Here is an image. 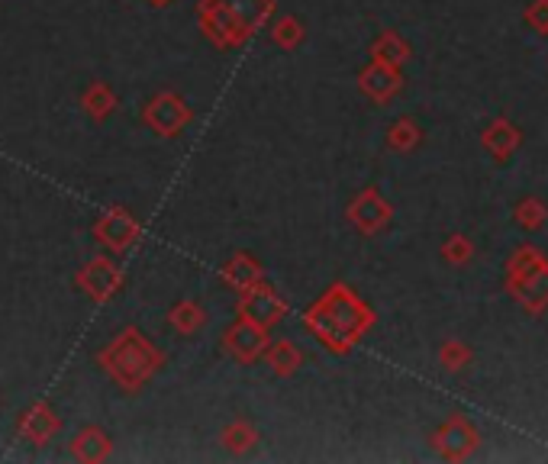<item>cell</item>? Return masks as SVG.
<instances>
[{"label": "cell", "instance_id": "6da1fadb", "mask_svg": "<svg viewBox=\"0 0 548 464\" xmlns=\"http://www.w3.org/2000/svg\"><path fill=\"white\" fill-rule=\"evenodd\" d=\"M374 326L371 307L355 294L349 284L326 287L320 300H313L304 313V329L333 355H349Z\"/></svg>", "mask_w": 548, "mask_h": 464}, {"label": "cell", "instance_id": "7a4b0ae2", "mask_svg": "<svg viewBox=\"0 0 548 464\" xmlns=\"http://www.w3.org/2000/svg\"><path fill=\"white\" fill-rule=\"evenodd\" d=\"M97 365L126 394H139L162 371L165 352L139 326H126L97 352Z\"/></svg>", "mask_w": 548, "mask_h": 464}, {"label": "cell", "instance_id": "3957f363", "mask_svg": "<svg viewBox=\"0 0 548 464\" xmlns=\"http://www.w3.org/2000/svg\"><path fill=\"white\" fill-rule=\"evenodd\" d=\"M274 0H200L197 23L216 49H242L274 17Z\"/></svg>", "mask_w": 548, "mask_h": 464}, {"label": "cell", "instance_id": "277c9868", "mask_svg": "<svg viewBox=\"0 0 548 464\" xmlns=\"http://www.w3.org/2000/svg\"><path fill=\"white\" fill-rule=\"evenodd\" d=\"M194 120V110L191 104L175 94V91H162V94H155L146 107H142V123H146L149 133L155 136H162V139H175L181 136L187 126H191Z\"/></svg>", "mask_w": 548, "mask_h": 464}, {"label": "cell", "instance_id": "5b68a950", "mask_svg": "<svg viewBox=\"0 0 548 464\" xmlns=\"http://www.w3.org/2000/svg\"><path fill=\"white\" fill-rule=\"evenodd\" d=\"M91 232H94L97 245H104L110 255H123L129 249H136V242L142 236V223L133 216V210H126V207H107L94 220Z\"/></svg>", "mask_w": 548, "mask_h": 464}, {"label": "cell", "instance_id": "8992f818", "mask_svg": "<svg viewBox=\"0 0 548 464\" xmlns=\"http://www.w3.org/2000/svg\"><path fill=\"white\" fill-rule=\"evenodd\" d=\"M268 342H271L268 329L245 316H236V323H229L223 332V352L233 361H239V365H255V361L265 355Z\"/></svg>", "mask_w": 548, "mask_h": 464}, {"label": "cell", "instance_id": "52a82bcc", "mask_svg": "<svg viewBox=\"0 0 548 464\" xmlns=\"http://www.w3.org/2000/svg\"><path fill=\"white\" fill-rule=\"evenodd\" d=\"M75 284H78L94 303H110V300L123 290V268H120L113 258L97 255V258H91L88 265H84V268L75 274Z\"/></svg>", "mask_w": 548, "mask_h": 464}, {"label": "cell", "instance_id": "ba28073f", "mask_svg": "<svg viewBox=\"0 0 548 464\" xmlns=\"http://www.w3.org/2000/svg\"><path fill=\"white\" fill-rule=\"evenodd\" d=\"M239 316L271 329L287 316V300L278 294V287L265 284V278H262L258 284H252L249 290H242L239 294Z\"/></svg>", "mask_w": 548, "mask_h": 464}, {"label": "cell", "instance_id": "9c48e42d", "mask_svg": "<svg viewBox=\"0 0 548 464\" xmlns=\"http://www.w3.org/2000/svg\"><path fill=\"white\" fill-rule=\"evenodd\" d=\"M345 216H349V223L358 229V232H365V236H378V232L391 223V203H387L374 187H368V191L358 194L352 203H349V210H345Z\"/></svg>", "mask_w": 548, "mask_h": 464}, {"label": "cell", "instance_id": "30bf717a", "mask_svg": "<svg viewBox=\"0 0 548 464\" xmlns=\"http://www.w3.org/2000/svg\"><path fill=\"white\" fill-rule=\"evenodd\" d=\"M59 429H62V419L46 400L33 403L30 410H23L20 423H17V435L30 445H49Z\"/></svg>", "mask_w": 548, "mask_h": 464}, {"label": "cell", "instance_id": "8fae6325", "mask_svg": "<svg viewBox=\"0 0 548 464\" xmlns=\"http://www.w3.org/2000/svg\"><path fill=\"white\" fill-rule=\"evenodd\" d=\"M265 278V265L258 261L252 252H236L226 258V265L220 268V281L226 290H233V294L239 297L242 290H249L252 284H258Z\"/></svg>", "mask_w": 548, "mask_h": 464}, {"label": "cell", "instance_id": "7c38bea8", "mask_svg": "<svg viewBox=\"0 0 548 464\" xmlns=\"http://www.w3.org/2000/svg\"><path fill=\"white\" fill-rule=\"evenodd\" d=\"M400 84H403V78H400V71H397V65H391V62H374L358 75V87H362V94H368L371 100H378V104H384V100H391L397 91H400Z\"/></svg>", "mask_w": 548, "mask_h": 464}, {"label": "cell", "instance_id": "4fadbf2b", "mask_svg": "<svg viewBox=\"0 0 548 464\" xmlns=\"http://www.w3.org/2000/svg\"><path fill=\"white\" fill-rule=\"evenodd\" d=\"M68 452L75 461L97 464V461H107L113 455V442L100 426H84V429H78L75 435H71Z\"/></svg>", "mask_w": 548, "mask_h": 464}, {"label": "cell", "instance_id": "5bb4252c", "mask_svg": "<svg viewBox=\"0 0 548 464\" xmlns=\"http://www.w3.org/2000/svg\"><path fill=\"white\" fill-rule=\"evenodd\" d=\"M262 358H265V365L271 368L274 377H294L300 371V365H304V352H300V345L291 342V339L268 342Z\"/></svg>", "mask_w": 548, "mask_h": 464}, {"label": "cell", "instance_id": "9a60e30c", "mask_svg": "<svg viewBox=\"0 0 548 464\" xmlns=\"http://www.w3.org/2000/svg\"><path fill=\"white\" fill-rule=\"evenodd\" d=\"M81 107L94 123H104V120H110L113 113H117L120 100H117V91H113L107 81H91L81 94Z\"/></svg>", "mask_w": 548, "mask_h": 464}, {"label": "cell", "instance_id": "2e32d148", "mask_svg": "<svg viewBox=\"0 0 548 464\" xmlns=\"http://www.w3.org/2000/svg\"><path fill=\"white\" fill-rule=\"evenodd\" d=\"M168 326L178 332V336H197L200 329L207 326V310L200 300H178L175 307L168 310Z\"/></svg>", "mask_w": 548, "mask_h": 464}, {"label": "cell", "instance_id": "e0dca14e", "mask_svg": "<svg viewBox=\"0 0 548 464\" xmlns=\"http://www.w3.org/2000/svg\"><path fill=\"white\" fill-rule=\"evenodd\" d=\"M220 442L229 455H245L258 445V429H255L252 419H233V423L223 426Z\"/></svg>", "mask_w": 548, "mask_h": 464}, {"label": "cell", "instance_id": "ac0fdd59", "mask_svg": "<svg viewBox=\"0 0 548 464\" xmlns=\"http://www.w3.org/2000/svg\"><path fill=\"white\" fill-rule=\"evenodd\" d=\"M304 39H307V29H304V23H300V17H278L271 23V42L278 49H284V52H294V49H300L304 46Z\"/></svg>", "mask_w": 548, "mask_h": 464}, {"label": "cell", "instance_id": "d6986e66", "mask_svg": "<svg viewBox=\"0 0 548 464\" xmlns=\"http://www.w3.org/2000/svg\"><path fill=\"white\" fill-rule=\"evenodd\" d=\"M371 55L378 58V62H391V65H400V62H407V55H410V49H407V42H403L397 33H381L378 39H374V46H371Z\"/></svg>", "mask_w": 548, "mask_h": 464}, {"label": "cell", "instance_id": "ffe728a7", "mask_svg": "<svg viewBox=\"0 0 548 464\" xmlns=\"http://www.w3.org/2000/svg\"><path fill=\"white\" fill-rule=\"evenodd\" d=\"M416 142H420V126L410 123V120L394 123V126H391V133H387V145H391V149H397V152L413 149Z\"/></svg>", "mask_w": 548, "mask_h": 464}, {"label": "cell", "instance_id": "44dd1931", "mask_svg": "<svg viewBox=\"0 0 548 464\" xmlns=\"http://www.w3.org/2000/svg\"><path fill=\"white\" fill-rule=\"evenodd\" d=\"M445 255H449V258H465V242H461V239L449 242V245H445Z\"/></svg>", "mask_w": 548, "mask_h": 464}, {"label": "cell", "instance_id": "7402d4cb", "mask_svg": "<svg viewBox=\"0 0 548 464\" xmlns=\"http://www.w3.org/2000/svg\"><path fill=\"white\" fill-rule=\"evenodd\" d=\"M146 4H152V7H171L175 0H146Z\"/></svg>", "mask_w": 548, "mask_h": 464}]
</instances>
